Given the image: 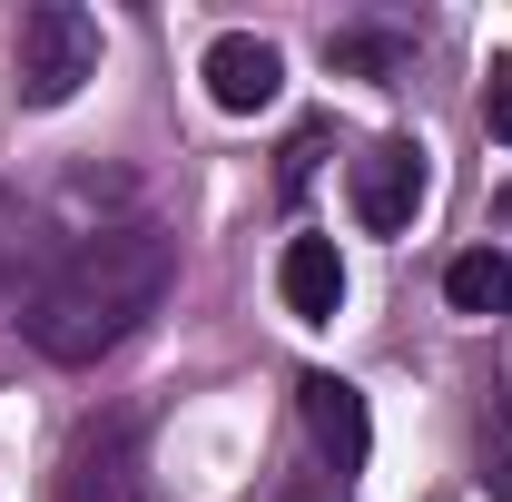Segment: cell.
<instances>
[{"instance_id":"cell-1","label":"cell","mask_w":512,"mask_h":502,"mask_svg":"<svg viewBox=\"0 0 512 502\" xmlns=\"http://www.w3.org/2000/svg\"><path fill=\"white\" fill-rule=\"evenodd\" d=\"M168 276H178V237L158 217H109V227H89L79 247H60L30 276L20 335L50 365H99V355H119L128 335L158 315Z\"/></svg>"},{"instance_id":"cell-2","label":"cell","mask_w":512,"mask_h":502,"mask_svg":"<svg viewBox=\"0 0 512 502\" xmlns=\"http://www.w3.org/2000/svg\"><path fill=\"white\" fill-rule=\"evenodd\" d=\"M20 109H69L79 79H99V20L79 0H40L20 10Z\"/></svg>"},{"instance_id":"cell-3","label":"cell","mask_w":512,"mask_h":502,"mask_svg":"<svg viewBox=\"0 0 512 502\" xmlns=\"http://www.w3.org/2000/svg\"><path fill=\"white\" fill-rule=\"evenodd\" d=\"M69 502H158V473H148V424L138 414H99L79 453H69Z\"/></svg>"},{"instance_id":"cell-4","label":"cell","mask_w":512,"mask_h":502,"mask_svg":"<svg viewBox=\"0 0 512 502\" xmlns=\"http://www.w3.org/2000/svg\"><path fill=\"white\" fill-rule=\"evenodd\" d=\"M345 188H355V217H365L375 237H404V227H414V207L434 197V168H424V148H414V138H375V148L355 158V178H345Z\"/></svg>"},{"instance_id":"cell-5","label":"cell","mask_w":512,"mask_h":502,"mask_svg":"<svg viewBox=\"0 0 512 502\" xmlns=\"http://www.w3.org/2000/svg\"><path fill=\"white\" fill-rule=\"evenodd\" d=\"M207 99L227 109V119H256L266 99H276V79H286V60H276V40H256V30H227V40H207Z\"/></svg>"},{"instance_id":"cell-6","label":"cell","mask_w":512,"mask_h":502,"mask_svg":"<svg viewBox=\"0 0 512 502\" xmlns=\"http://www.w3.org/2000/svg\"><path fill=\"white\" fill-rule=\"evenodd\" d=\"M296 394H306V434H316L325 453H335V473H355V463L375 453V424H365V394H355L345 375H306Z\"/></svg>"},{"instance_id":"cell-7","label":"cell","mask_w":512,"mask_h":502,"mask_svg":"<svg viewBox=\"0 0 512 502\" xmlns=\"http://www.w3.org/2000/svg\"><path fill=\"white\" fill-rule=\"evenodd\" d=\"M276 296H286V315H306V325H325V315L345 306V256H335V237H286Z\"/></svg>"},{"instance_id":"cell-8","label":"cell","mask_w":512,"mask_h":502,"mask_svg":"<svg viewBox=\"0 0 512 502\" xmlns=\"http://www.w3.org/2000/svg\"><path fill=\"white\" fill-rule=\"evenodd\" d=\"M444 296H453V315H512V256L503 247H463L444 266Z\"/></svg>"},{"instance_id":"cell-9","label":"cell","mask_w":512,"mask_h":502,"mask_svg":"<svg viewBox=\"0 0 512 502\" xmlns=\"http://www.w3.org/2000/svg\"><path fill=\"white\" fill-rule=\"evenodd\" d=\"M325 60H335V69H365V79H394L404 50H394L384 30H335V40H325Z\"/></svg>"},{"instance_id":"cell-10","label":"cell","mask_w":512,"mask_h":502,"mask_svg":"<svg viewBox=\"0 0 512 502\" xmlns=\"http://www.w3.org/2000/svg\"><path fill=\"white\" fill-rule=\"evenodd\" d=\"M483 128H493V138L512 148V60H493V69H483Z\"/></svg>"},{"instance_id":"cell-11","label":"cell","mask_w":512,"mask_h":502,"mask_svg":"<svg viewBox=\"0 0 512 502\" xmlns=\"http://www.w3.org/2000/svg\"><path fill=\"white\" fill-rule=\"evenodd\" d=\"M10 266H20V197L0 188V276H10Z\"/></svg>"}]
</instances>
